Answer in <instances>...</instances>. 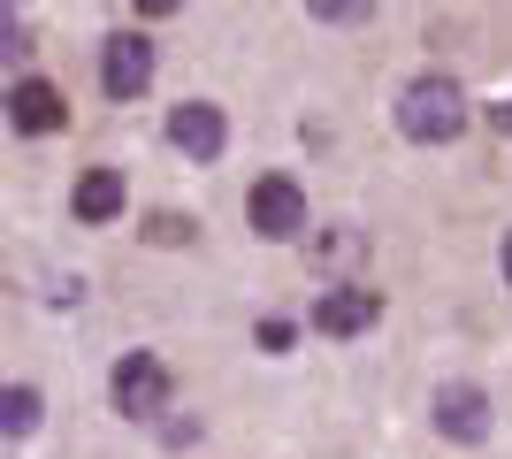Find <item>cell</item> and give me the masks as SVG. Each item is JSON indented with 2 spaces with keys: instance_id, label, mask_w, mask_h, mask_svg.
Segmentation results:
<instances>
[{
  "instance_id": "cell-14",
  "label": "cell",
  "mask_w": 512,
  "mask_h": 459,
  "mask_svg": "<svg viewBox=\"0 0 512 459\" xmlns=\"http://www.w3.org/2000/svg\"><path fill=\"white\" fill-rule=\"evenodd\" d=\"M291 337H299V329H291V322H260V345H268V352H283V345H291Z\"/></svg>"
},
{
  "instance_id": "cell-9",
  "label": "cell",
  "mask_w": 512,
  "mask_h": 459,
  "mask_svg": "<svg viewBox=\"0 0 512 459\" xmlns=\"http://www.w3.org/2000/svg\"><path fill=\"white\" fill-rule=\"evenodd\" d=\"M69 207H77V222H115L123 215V169H85Z\"/></svg>"
},
{
  "instance_id": "cell-11",
  "label": "cell",
  "mask_w": 512,
  "mask_h": 459,
  "mask_svg": "<svg viewBox=\"0 0 512 459\" xmlns=\"http://www.w3.org/2000/svg\"><path fill=\"white\" fill-rule=\"evenodd\" d=\"M0 429H8V437H31V429H39V391H31V383H8V391H0Z\"/></svg>"
},
{
  "instance_id": "cell-8",
  "label": "cell",
  "mask_w": 512,
  "mask_h": 459,
  "mask_svg": "<svg viewBox=\"0 0 512 459\" xmlns=\"http://www.w3.org/2000/svg\"><path fill=\"white\" fill-rule=\"evenodd\" d=\"M8 123H16L23 138L62 131V123H69V100H62V85H46V77H16V85H8Z\"/></svg>"
},
{
  "instance_id": "cell-17",
  "label": "cell",
  "mask_w": 512,
  "mask_h": 459,
  "mask_svg": "<svg viewBox=\"0 0 512 459\" xmlns=\"http://www.w3.org/2000/svg\"><path fill=\"white\" fill-rule=\"evenodd\" d=\"M497 123H505V131H512V108H505V115H497Z\"/></svg>"
},
{
  "instance_id": "cell-13",
  "label": "cell",
  "mask_w": 512,
  "mask_h": 459,
  "mask_svg": "<svg viewBox=\"0 0 512 459\" xmlns=\"http://www.w3.org/2000/svg\"><path fill=\"white\" fill-rule=\"evenodd\" d=\"M192 230H199L192 215H153V222H146V238H153V245H192Z\"/></svg>"
},
{
  "instance_id": "cell-5",
  "label": "cell",
  "mask_w": 512,
  "mask_h": 459,
  "mask_svg": "<svg viewBox=\"0 0 512 459\" xmlns=\"http://www.w3.org/2000/svg\"><path fill=\"white\" fill-rule=\"evenodd\" d=\"M253 230L268 245L306 238V192L291 184V176H260V184H253Z\"/></svg>"
},
{
  "instance_id": "cell-2",
  "label": "cell",
  "mask_w": 512,
  "mask_h": 459,
  "mask_svg": "<svg viewBox=\"0 0 512 459\" xmlns=\"http://www.w3.org/2000/svg\"><path fill=\"white\" fill-rule=\"evenodd\" d=\"M169 360L161 352H123L115 360V375H107V398H115V414L123 421H153V414H169Z\"/></svg>"
},
{
  "instance_id": "cell-1",
  "label": "cell",
  "mask_w": 512,
  "mask_h": 459,
  "mask_svg": "<svg viewBox=\"0 0 512 459\" xmlns=\"http://www.w3.org/2000/svg\"><path fill=\"white\" fill-rule=\"evenodd\" d=\"M398 131L413 138V146H451V138L467 131V92L451 85V77H413L406 92H398Z\"/></svg>"
},
{
  "instance_id": "cell-6",
  "label": "cell",
  "mask_w": 512,
  "mask_h": 459,
  "mask_svg": "<svg viewBox=\"0 0 512 459\" xmlns=\"http://www.w3.org/2000/svg\"><path fill=\"white\" fill-rule=\"evenodd\" d=\"M169 146L184 153V161H222L230 115L214 108V100H184V108H169Z\"/></svg>"
},
{
  "instance_id": "cell-15",
  "label": "cell",
  "mask_w": 512,
  "mask_h": 459,
  "mask_svg": "<svg viewBox=\"0 0 512 459\" xmlns=\"http://www.w3.org/2000/svg\"><path fill=\"white\" fill-rule=\"evenodd\" d=\"M184 0H138V16H176Z\"/></svg>"
},
{
  "instance_id": "cell-7",
  "label": "cell",
  "mask_w": 512,
  "mask_h": 459,
  "mask_svg": "<svg viewBox=\"0 0 512 459\" xmlns=\"http://www.w3.org/2000/svg\"><path fill=\"white\" fill-rule=\"evenodd\" d=\"M375 322H383V299H375L367 284H329L314 299V329L321 337H367Z\"/></svg>"
},
{
  "instance_id": "cell-10",
  "label": "cell",
  "mask_w": 512,
  "mask_h": 459,
  "mask_svg": "<svg viewBox=\"0 0 512 459\" xmlns=\"http://www.w3.org/2000/svg\"><path fill=\"white\" fill-rule=\"evenodd\" d=\"M314 261L329 268V276H344L352 261H367V230H344V222H337V230H329V238L314 245ZM344 284H352V276H344Z\"/></svg>"
},
{
  "instance_id": "cell-4",
  "label": "cell",
  "mask_w": 512,
  "mask_h": 459,
  "mask_svg": "<svg viewBox=\"0 0 512 459\" xmlns=\"http://www.w3.org/2000/svg\"><path fill=\"white\" fill-rule=\"evenodd\" d=\"M146 85H153V39L146 31H115L100 46V92L107 100H138Z\"/></svg>"
},
{
  "instance_id": "cell-16",
  "label": "cell",
  "mask_w": 512,
  "mask_h": 459,
  "mask_svg": "<svg viewBox=\"0 0 512 459\" xmlns=\"http://www.w3.org/2000/svg\"><path fill=\"white\" fill-rule=\"evenodd\" d=\"M505 284H512V230H505Z\"/></svg>"
},
{
  "instance_id": "cell-3",
  "label": "cell",
  "mask_w": 512,
  "mask_h": 459,
  "mask_svg": "<svg viewBox=\"0 0 512 459\" xmlns=\"http://www.w3.org/2000/svg\"><path fill=\"white\" fill-rule=\"evenodd\" d=\"M428 414H436V429H444L451 444H490L497 406H490V391H482V383H444V391L428 398Z\"/></svg>"
},
{
  "instance_id": "cell-12",
  "label": "cell",
  "mask_w": 512,
  "mask_h": 459,
  "mask_svg": "<svg viewBox=\"0 0 512 459\" xmlns=\"http://www.w3.org/2000/svg\"><path fill=\"white\" fill-rule=\"evenodd\" d=\"M375 8H383V0H306V16H314V23H367Z\"/></svg>"
}]
</instances>
